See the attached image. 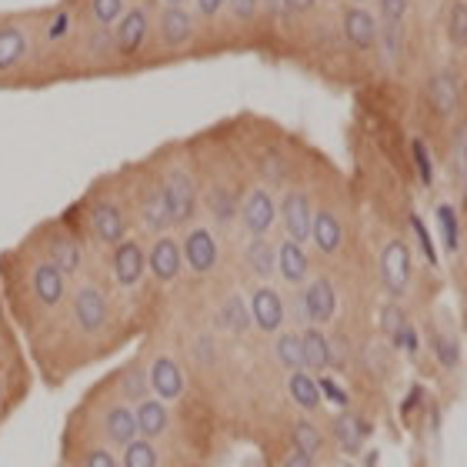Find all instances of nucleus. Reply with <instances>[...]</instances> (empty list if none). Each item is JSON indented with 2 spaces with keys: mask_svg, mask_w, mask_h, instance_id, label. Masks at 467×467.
I'll use <instances>...</instances> for the list:
<instances>
[{
  "mask_svg": "<svg viewBox=\"0 0 467 467\" xmlns=\"http://www.w3.org/2000/svg\"><path fill=\"white\" fill-rule=\"evenodd\" d=\"M410 247L404 241H390L384 251H380V281L388 287L390 297H404L410 287Z\"/></svg>",
  "mask_w": 467,
  "mask_h": 467,
  "instance_id": "f257e3e1",
  "label": "nucleus"
},
{
  "mask_svg": "<svg viewBox=\"0 0 467 467\" xmlns=\"http://www.w3.org/2000/svg\"><path fill=\"white\" fill-rule=\"evenodd\" d=\"M164 197H167V207H171V217H174V224H187L191 217L197 214V187L191 181L187 171L174 167L164 181Z\"/></svg>",
  "mask_w": 467,
  "mask_h": 467,
  "instance_id": "f03ea898",
  "label": "nucleus"
},
{
  "mask_svg": "<svg viewBox=\"0 0 467 467\" xmlns=\"http://www.w3.org/2000/svg\"><path fill=\"white\" fill-rule=\"evenodd\" d=\"M108 317H110V307H108V297L98 291V287H78L74 294V321L84 334H98L108 327Z\"/></svg>",
  "mask_w": 467,
  "mask_h": 467,
  "instance_id": "7ed1b4c3",
  "label": "nucleus"
},
{
  "mask_svg": "<svg viewBox=\"0 0 467 467\" xmlns=\"http://www.w3.org/2000/svg\"><path fill=\"white\" fill-rule=\"evenodd\" d=\"M281 221L287 227V237L297 244L311 241V221H314V211H311V197L304 194V191H287L281 201Z\"/></svg>",
  "mask_w": 467,
  "mask_h": 467,
  "instance_id": "20e7f679",
  "label": "nucleus"
},
{
  "mask_svg": "<svg viewBox=\"0 0 467 467\" xmlns=\"http://www.w3.org/2000/svg\"><path fill=\"white\" fill-rule=\"evenodd\" d=\"M147 30H150V17H147L144 7L124 10V14L117 17V24H114V47L130 57V54H137V50L144 47Z\"/></svg>",
  "mask_w": 467,
  "mask_h": 467,
  "instance_id": "39448f33",
  "label": "nucleus"
},
{
  "mask_svg": "<svg viewBox=\"0 0 467 467\" xmlns=\"http://www.w3.org/2000/svg\"><path fill=\"white\" fill-rule=\"evenodd\" d=\"M341 30H344V40H348L354 50H370L378 47V17L370 14V10H364L360 4H354V7L344 10L341 17Z\"/></svg>",
  "mask_w": 467,
  "mask_h": 467,
  "instance_id": "423d86ee",
  "label": "nucleus"
},
{
  "mask_svg": "<svg viewBox=\"0 0 467 467\" xmlns=\"http://www.w3.org/2000/svg\"><path fill=\"white\" fill-rule=\"evenodd\" d=\"M241 217H244V227L251 231V237H267V231L277 221V204H274V197L264 187H254L241 207Z\"/></svg>",
  "mask_w": 467,
  "mask_h": 467,
  "instance_id": "0eeeda50",
  "label": "nucleus"
},
{
  "mask_svg": "<svg viewBox=\"0 0 467 467\" xmlns=\"http://www.w3.org/2000/svg\"><path fill=\"white\" fill-rule=\"evenodd\" d=\"M301 307H304V321L327 324L334 317V311H337V291H334V284L327 277L311 281L301 297Z\"/></svg>",
  "mask_w": 467,
  "mask_h": 467,
  "instance_id": "6e6552de",
  "label": "nucleus"
},
{
  "mask_svg": "<svg viewBox=\"0 0 467 467\" xmlns=\"http://www.w3.org/2000/svg\"><path fill=\"white\" fill-rule=\"evenodd\" d=\"M147 271V254L137 241L114 244V277L120 287H137Z\"/></svg>",
  "mask_w": 467,
  "mask_h": 467,
  "instance_id": "1a4fd4ad",
  "label": "nucleus"
},
{
  "mask_svg": "<svg viewBox=\"0 0 467 467\" xmlns=\"http://www.w3.org/2000/svg\"><path fill=\"white\" fill-rule=\"evenodd\" d=\"M184 261L194 274H211L217 267V241L207 227H194L184 237Z\"/></svg>",
  "mask_w": 467,
  "mask_h": 467,
  "instance_id": "9d476101",
  "label": "nucleus"
},
{
  "mask_svg": "<svg viewBox=\"0 0 467 467\" xmlns=\"http://www.w3.org/2000/svg\"><path fill=\"white\" fill-rule=\"evenodd\" d=\"M184 267V254H181V244L171 241V237H157L150 254H147V271L154 274L161 284H171Z\"/></svg>",
  "mask_w": 467,
  "mask_h": 467,
  "instance_id": "9b49d317",
  "label": "nucleus"
},
{
  "mask_svg": "<svg viewBox=\"0 0 467 467\" xmlns=\"http://www.w3.org/2000/svg\"><path fill=\"white\" fill-rule=\"evenodd\" d=\"M251 321L261 327L264 334H277L284 324V301L274 287H257L251 294Z\"/></svg>",
  "mask_w": 467,
  "mask_h": 467,
  "instance_id": "f8f14e48",
  "label": "nucleus"
},
{
  "mask_svg": "<svg viewBox=\"0 0 467 467\" xmlns=\"http://www.w3.org/2000/svg\"><path fill=\"white\" fill-rule=\"evenodd\" d=\"M147 380H150V390H154L161 400H177L184 394V374L177 368V360L167 358V354H161V358L150 364Z\"/></svg>",
  "mask_w": 467,
  "mask_h": 467,
  "instance_id": "ddd939ff",
  "label": "nucleus"
},
{
  "mask_svg": "<svg viewBox=\"0 0 467 467\" xmlns=\"http://www.w3.org/2000/svg\"><path fill=\"white\" fill-rule=\"evenodd\" d=\"M34 294L44 307H57L67 294V274L60 271L54 261H40L34 267Z\"/></svg>",
  "mask_w": 467,
  "mask_h": 467,
  "instance_id": "4468645a",
  "label": "nucleus"
},
{
  "mask_svg": "<svg viewBox=\"0 0 467 467\" xmlns=\"http://www.w3.org/2000/svg\"><path fill=\"white\" fill-rule=\"evenodd\" d=\"M157 24H161V37L167 47H184L187 40L194 37V17L184 4H167Z\"/></svg>",
  "mask_w": 467,
  "mask_h": 467,
  "instance_id": "2eb2a0df",
  "label": "nucleus"
},
{
  "mask_svg": "<svg viewBox=\"0 0 467 467\" xmlns=\"http://www.w3.org/2000/svg\"><path fill=\"white\" fill-rule=\"evenodd\" d=\"M90 227H94V234H98V241L120 244L124 241V234H127V217L117 204L100 201V204L90 211Z\"/></svg>",
  "mask_w": 467,
  "mask_h": 467,
  "instance_id": "dca6fc26",
  "label": "nucleus"
},
{
  "mask_svg": "<svg viewBox=\"0 0 467 467\" xmlns=\"http://www.w3.org/2000/svg\"><path fill=\"white\" fill-rule=\"evenodd\" d=\"M137 431H140V438L154 441L161 438L167 431V424H171V418H167V404L161 398H144L137 400Z\"/></svg>",
  "mask_w": 467,
  "mask_h": 467,
  "instance_id": "f3484780",
  "label": "nucleus"
},
{
  "mask_svg": "<svg viewBox=\"0 0 467 467\" xmlns=\"http://www.w3.org/2000/svg\"><path fill=\"white\" fill-rule=\"evenodd\" d=\"M277 271L287 284H304L307 281V271H311V261H307V254L297 241H287L277 247Z\"/></svg>",
  "mask_w": 467,
  "mask_h": 467,
  "instance_id": "a211bd4d",
  "label": "nucleus"
},
{
  "mask_svg": "<svg viewBox=\"0 0 467 467\" xmlns=\"http://www.w3.org/2000/svg\"><path fill=\"white\" fill-rule=\"evenodd\" d=\"M428 94H431V104H434V110H438L441 117L454 114V108L461 104V84L451 70H441V74L431 78Z\"/></svg>",
  "mask_w": 467,
  "mask_h": 467,
  "instance_id": "6ab92c4d",
  "label": "nucleus"
},
{
  "mask_svg": "<svg viewBox=\"0 0 467 467\" xmlns=\"http://www.w3.org/2000/svg\"><path fill=\"white\" fill-rule=\"evenodd\" d=\"M27 50H30V37L20 24H4L0 27V70L17 67L20 60L27 57Z\"/></svg>",
  "mask_w": 467,
  "mask_h": 467,
  "instance_id": "aec40b11",
  "label": "nucleus"
},
{
  "mask_svg": "<svg viewBox=\"0 0 467 467\" xmlns=\"http://www.w3.org/2000/svg\"><path fill=\"white\" fill-rule=\"evenodd\" d=\"M104 434H108L110 444H130V441L140 434L137 431V414L130 408H124V404H114V408L104 414Z\"/></svg>",
  "mask_w": 467,
  "mask_h": 467,
  "instance_id": "412c9836",
  "label": "nucleus"
},
{
  "mask_svg": "<svg viewBox=\"0 0 467 467\" xmlns=\"http://www.w3.org/2000/svg\"><path fill=\"white\" fill-rule=\"evenodd\" d=\"M311 241L317 244V251L321 254H337L341 251V241H344L341 221H337L331 211H317L311 221Z\"/></svg>",
  "mask_w": 467,
  "mask_h": 467,
  "instance_id": "4be33fe9",
  "label": "nucleus"
},
{
  "mask_svg": "<svg viewBox=\"0 0 467 467\" xmlns=\"http://www.w3.org/2000/svg\"><path fill=\"white\" fill-rule=\"evenodd\" d=\"M301 354H304V368L307 370H327L331 368V341L324 337L317 327H307L301 334Z\"/></svg>",
  "mask_w": 467,
  "mask_h": 467,
  "instance_id": "5701e85b",
  "label": "nucleus"
},
{
  "mask_svg": "<svg viewBox=\"0 0 467 467\" xmlns=\"http://www.w3.org/2000/svg\"><path fill=\"white\" fill-rule=\"evenodd\" d=\"M287 390H291V400L301 410L321 408V388H317V380H314L304 368L291 370V378H287Z\"/></svg>",
  "mask_w": 467,
  "mask_h": 467,
  "instance_id": "b1692460",
  "label": "nucleus"
},
{
  "mask_svg": "<svg viewBox=\"0 0 467 467\" xmlns=\"http://www.w3.org/2000/svg\"><path fill=\"white\" fill-rule=\"evenodd\" d=\"M334 434H337V444L344 448V454H358L364 438L370 434L368 420L354 418V414H341V418L334 420Z\"/></svg>",
  "mask_w": 467,
  "mask_h": 467,
  "instance_id": "393cba45",
  "label": "nucleus"
},
{
  "mask_svg": "<svg viewBox=\"0 0 467 467\" xmlns=\"http://www.w3.org/2000/svg\"><path fill=\"white\" fill-rule=\"evenodd\" d=\"M244 257H247V267H251L257 277H271V274L277 271V247H274L267 237H254V241L247 244Z\"/></svg>",
  "mask_w": 467,
  "mask_h": 467,
  "instance_id": "a878e982",
  "label": "nucleus"
},
{
  "mask_svg": "<svg viewBox=\"0 0 467 467\" xmlns=\"http://www.w3.org/2000/svg\"><path fill=\"white\" fill-rule=\"evenodd\" d=\"M50 261L57 264L64 274H78L80 264H84V251H80V244L67 234H57L54 241H50Z\"/></svg>",
  "mask_w": 467,
  "mask_h": 467,
  "instance_id": "bb28decb",
  "label": "nucleus"
},
{
  "mask_svg": "<svg viewBox=\"0 0 467 467\" xmlns=\"http://www.w3.org/2000/svg\"><path fill=\"white\" fill-rule=\"evenodd\" d=\"M144 224L147 231H167V227L174 224V217H171V207H167V197H164V187H157V191H150V194L144 197Z\"/></svg>",
  "mask_w": 467,
  "mask_h": 467,
  "instance_id": "cd10ccee",
  "label": "nucleus"
},
{
  "mask_svg": "<svg viewBox=\"0 0 467 467\" xmlns=\"http://www.w3.org/2000/svg\"><path fill=\"white\" fill-rule=\"evenodd\" d=\"M217 321H221V327H227V331H234V334H244L247 327H251V307L244 304V297H227L224 301V307H221V314H217Z\"/></svg>",
  "mask_w": 467,
  "mask_h": 467,
  "instance_id": "c85d7f7f",
  "label": "nucleus"
},
{
  "mask_svg": "<svg viewBox=\"0 0 467 467\" xmlns=\"http://www.w3.org/2000/svg\"><path fill=\"white\" fill-rule=\"evenodd\" d=\"M378 40H380L384 57L394 64V60L400 57V50H404V20H384L378 30Z\"/></svg>",
  "mask_w": 467,
  "mask_h": 467,
  "instance_id": "c756f323",
  "label": "nucleus"
},
{
  "mask_svg": "<svg viewBox=\"0 0 467 467\" xmlns=\"http://www.w3.org/2000/svg\"><path fill=\"white\" fill-rule=\"evenodd\" d=\"M274 354L281 360L287 370H297L304 368V354H301V334H281L277 341H274Z\"/></svg>",
  "mask_w": 467,
  "mask_h": 467,
  "instance_id": "7c9ffc66",
  "label": "nucleus"
},
{
  "mask_svg": "<svg viewBox=\"0 0 467 467\" xmlns=\"http://www.w3.org/2000/svg\"><path fill=\"white\" fill-rule=\"evenodd\" d=\"M438 227H441V237H444V247L454 254L461 247V221H458V211L451 204L438 207Z\"/></svg>",
  "mask_w": 467,
  "mask_h": 467,
  "instance_id": "2f4dec72",
  "label": "nucleus"
},
{
  "mask_svg": "<svg viewBox=\"0 0 467 467\" xmlns=\"http://www.w3.org/2000/svg\"><path fill=\"white\" fill-rule=\"evenodd\" d=\"M124 467H157V451L150 441L134 438L130 444H124Z\"/></svg>",
  "mask_w": 467,
  "mask_h": 467,
  "instance_id": "473e14b6",
  "label": "nucleus"
},
{
  "mask_svg": "<svg viewBox=\"0 0 467 467\" xmlns=\"http://www.w3.org/2000/svg\"><path fill=\"white\" fill-rule=\"evenodd\" d=\"M207 207H211V214H214L217 224H231L234 214H237V201H234V194L224 191V187H214V191L207 194Z\"/></svg>",
  "mask_w": 467,
  "mask_h": 467,
  "instance_id": "72a5a7b5",
  "label": "nucleus"
},
{
  "mask_svg": "<svg viewBox=\"0 0 467 467\" xmlns=\"http://www.w3.org/2000/svg\"><path fill=\"white\" fill-rule=\"evenodd\" d=\"M431 350H434L441 368L454 370L461 364V344L454 337H448V334H431Z\"/></svg>",
  "mask_w": 467,
  "mask_h": 467,
  "instance_id": "f704fd0d",
  "label": "nucleus"
},
{
  "mask_svg": "<svg viewBox=\"0 0 467 467\" xmlns=\"http://www.w3.org/2000/svg\"><path fill=\"white\" fill-rule=\"evenodd\" d=\"M448 37L454 47H467V0H454V4H451Z\"/></svg>",
  "mask_w": 467,
  "mask_h": 467,
  "instance_id": "c9c22d12",
  "label": "nucleus"
},
{
  "mask_svg": "<svg viewBox=\"0 0 467 467\" xmlns=\"http://www.w3.org/2000/svg\"><path fill=\"white\" fill-rule=\"evenodd\" d=\"M294 451H304V454H317L321 451V431L314 428L311 420H297L294 424Z\"/></svg>",
  "mask_w": 467,
  "mask_h": 467,
  "instance_id": "e433bc0d",
  "label": "nucleus"
},
{
  "mask_svg": "<svg viewBox=\"0 0 467 467\" xmlns=\"http://www.w3.org/2000/svg\"><path fill=\"white\" fill-rule=\"evenodd\" d=\"M124 0H90V17L98 20L100 27H110L117 24V17L124 14Z\"/></svg>",
  "mask_w": 467,
  "mask_h": 467,
  "instance_id": "4c0bfd02",
  "label": "nucleus"
},
{
  "mask_svg": "<svg viewBox=\"0 0 467 467\" xmlns=\"http://www.w3.org/2000/svg\"><path fill=\"white\" fill-rule=\"evenodd\" d=\"M120 390H124V398L130 400H144L147 398V390H150V380H147L144 370H127L124 380H120Z\"/></svg>",
  "mask_w": 467,
  "mask_h": 467,
  "instance_id": "58836bf2",
  "label": "nucleus"
},
{
  "mask_svg": "<svg viewBox=\"0 0 467 467\" xmlns=\"http://www.w3.org/2000/svg\"><path fill=\"white\" fill-rule=\"evenodd\" d=\"M404 324H408V317H404V311H400L398 304H384L380 307V331L388 334V337H394Z\"/></svg>",
  "mask_w": 467,
  "mask_h": 467,
  "instance_id": "ea45409f",
  "label": "nucleus"
},
{
  "mask_svg": "<svg viewBox=\"0 0 467 467\" xmlns=\"http://www.w3.org/2000/svg\"><path fill=\"white\" fill-rule=\"evenodd\" d=\"M410 150H414V164H418V174H420V184H431L434 181V167H431V154L424 140H410Z\"/></svg>",
  "mask_w": 467,
  "mask_h": 467,
  "instance_id": "a19ab883",
  "label": "nucleus"
},
{
  "mask_svg": "<svg viewBox=\"0 0 467 467\" xmlns=\"http://www.w3.org/2000/svg\"><path fill=\"white\" fill-rule=\"evenodd\" d=\"M410 227H414V234H418V244H420V251H424V257H428L431 264H438V251H434V241H431V234H428V227H424V221L414 214V217H410Z\"/></svg>",
  "mask_w": 467,
  "mask_h": 467,
  "instance_id": "79ce46f5",
  "label": "nucleus"
},
{
  "mask_svg": "<svg viewBox=\"0 0 467 467\" xmlns=\"http://www.w3.org/2000/svg\"><path fill=\"white\" fill-rule=\"evenodd\" d=\"M390 344L398 350H408L410 358H414V354H418V331H414V324H404V327L390 337Z\"/></svg>",
  "mask_w": 467,
  "mask_h": 467,
  "instance_id": "37998d69",
  "label": "nucleus"
},
{
  "mask_svg": "<svg viewBox=\"0 0 467 467\" xmlns=\"http://www.w3.org/2000/svg\"><path fill=\"white\" fill-rule=\"evenodd\" d=\"M380 4V20H404L408 17L410 0H378Z\"/></svg>",
  "mask_w": 467,
  "mask_h": 467,
  "instance_id": "c03bdc74",
  "label": "nucleus"
},
{
  "mask_svg": "<svg viewBox=\"0 0 467 467\" xmlns=\"http://www.w3.org/2000/svg\"><path fill=\"white\" fill-rule=\"evenodd\" d=\"M317 388H321V398H327V400H334L337 408H348V394H344L337 384H334L331 378H317Z\"/></svg>",
  "mask_w": 467,
  "mask_h": 467,
  "instance_id": "a18cd8bd",
  "label": "nucleus"
},
{
  "mask_svg": "<svg viewBox=\"0 0 467 467\" xmlns=\"http://www.w3.org/2000/svg\"><path fill=\"white\" fill-rule=\"evenodd\" d=\"M227 4H231L237 20H251L254 14H257V7H261V0H227Z\"/></svg>",
  "mask_w": 467,
  "mask_h": 467,
  "instance_id": "49530a36",
  "label": "nucleus"
},
{
  "mask_svg": "<svg viewBox=\"0 0 467 467\" xmlns=\"http://www.w3.org/2000/svg\"><path fill=\"white\" fill-rule=\"evenodd\" d=\"M84 467H120V464H117V458H114V454H110V451L98 448V451H90V454H88V461H84Z\"/></svg>",
  "mask_w": 467,
  "mask_h": 467,
  "instance_id": "de8ad7c7",
  "label": "nucleus"
},
{
  "mask_svg": "<svg viewBox=\"0 0 467 467\" xmlns=\"http://www.w3.org/2000/svg\"><path fill=\"white\" fill-rule=\"evenodd\" d=\"M194 4H197V10H201L204 17H217L227 0H194Z\"/></svg>",
  "mask_w": 467,
  "mask_h": 467,
  "instance_id": "09e8293b",
  "label": "nucleus"
},
{
  "mask_svg": "<svg viewBox=\"0 0 467 467\" xmlns=\"http://www.w3.org/2000/svg\"><path fill=\"white\" fill-rule=\"evenodd\" d=\"M197 360H214V341H211V337H201V341H197Z\"/></svg>",
  "mask_w": 467,
  "mask_h": 467,
  "instance_id": "8fccbe9b",
  "label": "nucleus"
},
{
  "mask_svg": "<svg viewBox=\"0 0 467 467\" xmlns=\"http://www.w3.org/2000/svg\"><path fill=\"white\" fill-rule=\"evenodd\" d=\"M314 4H317V0H284L287 14H307V10H311Z\"/></svg>",
  "mask_w": 467,
  "mask_h": 467,
  "instance_id": "3c124183",
  "label": "nucleus"
},
{
  "mask_svg": "<svg viewBox=\"0 0 467 467\" xmlns=\"http://www.w3.org/2000/svg\"><path fill=\"white\" fill-rule=\"evenodd\" d=\"M284 467H314L311 454H304V451H294L291 458L284 461Z\"/></svg>",
  "mask_w": 467,
  "mask_h": 467,
  "instance_id": "603ef678",
  "label": "nucleus"
},
{
  "mask_svg": "<svg viewBox=\"0 0 467 467\" xmlns=\"http://www.w3.org/2000/svg\"><path fill=\"white\" fill-rule=\"evenodd\" d=\"M420 398H424V390H420V388H410V394L404 398V408H400V410H404V418H408L410 410H418V400Z\"/></svg>",
  "mask_w": 467,
  "mask_h": 467,
  "instance_id": "864d4df0",
  "label": "nucleus"
},
{
  "mask_svg": "<svg viewBox=\"0 0 467 467\" xmlns=\"http://www.w3.org/2000/svg\"><path fill=\"white\" fill-rule=\"evenodd\" d=\"M264 4H267V10H271V14H287L284 0H264Z\"/></svg>",
  "mask_w": 467,
  "mask_h": 467,
  "instance_id": "5fc2aeb1",
  "label": "nucleus"
},
{
  "mask_svg": "<svg viewBox=\"0 0 467 467\" xmlns=\"http://www.w3.org/2000/svg\"><path fill=\"white\" fill-rule=\"evenodd\" d=\"M368 467H378V454H368Z\"/></svg>",
  "mask_w": 467,
  "mask_h": 467,
  "instance_id": "6e6d98bb",
  "label": "nucleus"
},
{
  "mask_svg": "<svg viewBox=\"0 0 467 467\" xmlns=\"http://www.w3.org/2000/svg\"><path fill=\"white\" fill-rule=\"evenodd\" d=\"M164 4H184V0H164Z\"/></svg>",
  "mask_w": 467,
  "mask_h": 467,
  "instance_id": "4d7b16f0",
  "label": "nucleus"
},
{
  "mask_svg": "<svg viewBox=\"0 0 467 467\" xmlns=\"http://www.w3.org/2000/svg\"><path fill=\"white\" fill-rule=\"evenodd\" d=\"M0 398H4V380H0Z\"/></svg>",
  "mask_w": 467,
  "mask_h": 467,
  "instance_id": "13d9d810",
  "label": "nucleus"
},
{
  "mask_svg": "<svg viewBox=\"0 0 467 467\" xmlns=\"http://www.w3.org/2000/svg\"><path fill=\"white\" fill-rule=\"evenodd\" d=\"M354 4H368V0H354Z\"/></svg>",
  "mask_w": 467,
  "mask_h": 467,
  "instance_id": "bf43d9fd",
  "label": "nucleus"
},
{
  "mask_svg": "<svg viewBox=\"0 0 467 467\" xmlns=\"http://www.w3.org/2000/svg\"><path fill=\"white\" fill-rule=\"evenodd\" d=\"M344 467H354V464H344Z\"/></svg>",
  "mask_w": 467,
  "mask_h": 467,
  "instance_id": "052dcab7",
  "label": "nucleus"
}]
</instances>
